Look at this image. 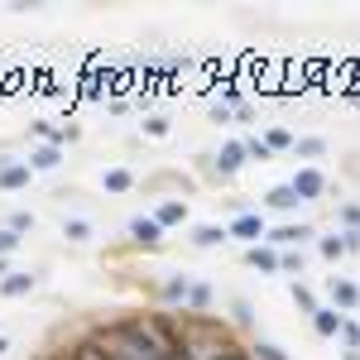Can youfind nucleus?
Returning <instances> with one entry per match:
<instances>
[{
  "mask_svg": "<svg viewBox=\"0 0 360 360\" xmlns=\"http://www.w3.org/2000/svg\"><path fill=\"white\" fill-rule=\"evenodd\" d=\"M356 231H360V226H356Z\"/></svg>",
  "mask_w": 360,
  "mask_h": 360,
  "instance_id": "ea45409f",
  "label": "nucleus"
},
{
  "mask_svg": "<svg viewBox=\"0 0 360 360\" xmlns=\"http://www.w3.org/2000/svg\"><path fill=\"white\" fill-rule=\"evenodd\" d=\"M63 236H68L72 245H86V240L96 236V226L86 221V217H68V221H63Z\"/></svg>",
  "mask_w": 360,
  "mask_h": 360,
  "instance_id": "aec40b11",
  "label": "nucleus"
},
{
  "mask_svg": "<svg viewBox=\"0 0 360 360\" xmlns=\"http://www.w3.org/2000/svg\"><path fill=\"white\" fill-rule=\"evenodd\" d=\"M101 188H106V193H130V188H135V173H130V168H106V173H101Z\"/></svg>",
  "mask_w": 360,
  "mask_h": 360,
  "instance_id": "6ab92c4d",
  "label": "nucleus"
},
{
  "mask_svg": "<svg viewBox=\"0 0 360 360\" xmlns=\"http://www.w3.org/2000/svg\"><path fill=\"white\" fill-rule=\"evenodd\" d=\"M250 356H255V360H293L288 351H283V346L264 341V336H255V341H250Z\"/></svg>",
  "mask_w": 360,
  "mask_h": 360,
  "instance_id": "412c9836",
  "label": "nucleus"
},
{
  "mask_svg": "<svg viewBox=\"0 0 360 360\" xmlns=\"http://www.w3.org/2000/svg\"><path fill=\"white\" fill-rule=\"evenodd\" d=\"M245 154L255 164H269V159H274V149L264 144V135H245Z\"/></svg>",
  "mask_w": 360,
  "mask_h": 360,
  "instance_id": "393cba45",
  "label": "nucleus"
},
{
  "mask_svg": "<svg viewBox=\"0 0 360 360\" xmlns=\"http://www.w3.org/2000/svg\"><path fill=\"white\" fill-rule=\"evenodd\" d=\"M39 288V274H29V269H20V274H10L5 283H0V298H29Z\"/></svg>",
  "mask_w": 360,
  "mask_h": 360,
  "instance_id": "ddd939ff",
  "label": "nucleus"
},
{
  "mask_svg": "<svg viewBox=\"0 0 360 360\" xmlns=\"http://www.w3.org/2000/svg\"><path fill=\"white\" fill-rule=\"evenodd\" d=\"M336 221H341V231H356L360 226V202H341V207H336Z\"/></svg>",
  "mask_w": 360,
  "mask_h": 360,
  "instance_id": "a878e982",
  "label": "nucleus"
},
{
  "mask_svg": "<svg viewBox=\"0 0 360 360\" xmlns=\"http://www.w3.org/2000/svg\"><path fill=\"white\" fill-rule=\"evenodd\" d=\"M341 327H346V312H336V307H317L312 312V332L322 341H341Z\"/></svg>",
  "mask_w": 360,
  "mask_h": 360,
  "instance_id": "9b49d317",
  "label": "nucleus"
},
{
  "mask_svg": "<svg viewBox=\"0 0 360 360\" xmlns=\"http://www.w3.org/2000/svg\"><path fill=\"white\" fill-rule=\"evenodd\" d=\"M5 10L10 15H29V10H39V0H5Z\"/></svg>",
  "mask_w": 360,
  "mask_h": 360,
  "instance_id": "72a5a7b5",
  "label": "nucleus"
},
{
  "mask_svg": "<svg viewBox=\"0 0 360 360\" xmlns=\"http://www.w3.org/2000/svg\"><path fill=\"white\" fill-rule=\"evenodd\" d=\"M5 351H10V336H5V332H0V356H5Z\"/></svg>",
  "mask_w": 360,
  "mask_h": 360,
  "instance_id": "4c0bfd02",
  "label": "nucleus"
},
{
  "mask_svg": "<svg viewBox=\"0 0 360 360\" xmlns=\"http://www.w3.org/2000/svg\"><path fill=\"white\" fill-rule=\"evenodd\" d=\"M159 72H164V77H178V72H188V53H164V58H159Z\"/></svg>",
  "mask_w": 360,
  "mask_h": 360,
  "instance_id": "bb28decb",
  "label": "nucleus"
},
{
  "mask_svg": "<svg viewBox=\"0 0 360 360\" xmlns=\"http://www.w3.org/2000/svg\"><path fill=\"white\" fill-rule=\"evenodd\" d=\"M226 231H231V240H240V245H259L264 236H269V226H264V212H240V217H231L226 221Z\"/></svg>",
  "mask_w": 360,
  "mask_h": 360,
  "instance_id": "7ed1b4c3",
  "label": "nucleus"
},
{
  "mask_svg": "<svg viewBox=\"0 0 360 360\" xmlns=\"http://www.w3.org/2000/svg\"><path fill=\"white\" fill-rule=\"evenodd\" d=\"M197 250H217V245H226L231 240V231L226 226H217V221H202V226H193V236H188Z\"/></svg>",
  "mask_w": 360,
  "mask_h": 360,
  "instance_id": "f8f14e48",
  "label": "nucleus"
},
{
  "mask_svg": "<svg viewBox=\"0 0 360 360\" xmlns=\"http://www.w3.org/2000/svg\"><path fill=\"white\" fill-rule=\"evenodd\" d=\"M259 207H264V212H274V217H293V212L303 207V197L293 193V183H274L269 193L259 197Z\"/></svg>",
  "mask_w": 360,
  "mask_h": 360,
  "instance_id": "423d86ee",
  "label": "nucleus"
},
{
  "mask_svg": "<svg viewBox=\"0 0 360 360\" xmlns=\"http://www.w3.org/2000/svg\"><path fill=\"white\" fill-rule=\"evenodd\" d=\"M264 144H269V149H274V154H288V149H293V144H298V139L288 135V130H269V135H264Z\"/></svg>",
  "mask_w": 360,
  "mask_h": 360,
  "instance_id": "cd10ccee",
  "label": "nucleus"
},
{
  "mask_svg": "<svg viewBox=\"0 0 360 360\" xmlns=\"http://www.w3.org/2000/svg\"><path fill=\"white\" fill-rule=\"evenodd\" d=\"M20 245V236H15V231H10V226H0V255H10V250Z\"/></svg>",
  "mask_w": 360,
  "mask_h": 360,
  "instance_id": "f704fd0d",
  "label": "nucleus"
},
{
  "mask_svg": "<svg viewBox=\"0 0 360 360\" xmlns=\"http://www.w3.org/2000/svg\"><path fill=\"white\" fill-rule=\"evenodd\" d=\"M231 322H236V327H255V303H250V298H240V293H236V298H231Z\"/></svg>",
  "mask_w": 360,
  "mask_h": 360,
  "instance_id": "4be33fe9",
  "label": "nucleus"
},
{
  "mask_svg": "<svg viewBox=\"0 0 360 360\" xmlns=\"http://www.w3.org/2000/svg\"><path fill=\"white\" fill-rule=\"evenodd\" d=\"M212 120H217V125H236V111L221 106V101H212Z\"/></svg>",
  "mask_w": 360,
  "mask_h": 360,
  "instance_id": "473e14b6",
  "label": "nucleus"
},
{
  "mask_svg": "<svg viewBox=\"0 0 360 360\" xmlns=\"http://www.w3.org/2000/svg\"><path fill=\"white\" fill-rule=\"evenodd\" d=\"M341 360H360V351H341Z\"/></svg>",
  "mask_w": 360,
  "mask_h": 360,
  "instance_id": "58836bf2",
  "label": "nucleus"
},
{
  "mask_svg": "<svg viewBox=\"0 0 360 360\" xmlns=\"http://www.w3.org/2000/svg\"><path fill=\"white\" fill-rule=\"evenodd\" d=\"M278 255H283V274H293V283H303L307 255H303V250H278Z\"/></svg>",
  "mask_w": 360,
  "mask_h": 360,
  "instance_id": "5701e85b",
  "label": "nucleus"
},
{
  "mask_svg": "<svg viewBox=\"0 0 360 360\" xmlns=\"http://www.w3.org/2000/svg\"><path fill=\"white\" fill-rule=\"evenodd\" d=\"M125 236H130V245H139V250L164 245V226L154 221V217H130V221H125Z\"/></svg>",
  "mask_w": 360,
  "mask_h": 360,
  "instance_id": "39448f33",
  "label": "nucleus"
},
{
  "mask_svg": "<svg viewBox=\"0 0 360 360\" xmlns=\"http://www.w3.org/2000/svg\"><path fill=\"white\" fill-rule=\"evenodd\" d=\"M293 154L307 159V168H317V159H327V139L322 135H303L298 144H293Z\"/></svg>",
  "mask_w": 360,
  "mask_h": 360,
  "instance_id": "a211bd4d",
  "label": "nucleus"
},
{
  "mask_svg": "<svg viewBox=\"0 0 360 360\" xmlns=\"http://www.w3.org/2000/svg\"><path fill=\"white\" fill-rule=\"evenodd\" d=\"M288 183H293V193L303 197V202H322V193H327V173H322V168H307V164L298 168Z\"/></svg>",
  "mask_w": 360,
  "mask_h": 360,
  "instance_id": "0eeeda50",
  "label": "nucleus"
},
{
  "mask_svg": "<svg viewBox=\"0 0 360 360\" xmlns=\"http://www.w3.org/2000/svg\"><path fill=\"white\" fill-rule=\"evenodd\" d=\"M341 346H346V351H360V322H356V317H346V327H341Z\"/></svg>",
  "mask_w": 360,
  "mask_h": 360,
  "instance_id": "c85d7f7f",
  "label": "nucleus"
},
{
  "mask_svg": "<svg viewBox=\"0 0 360 360\" xmlns=\"http://www.w3.org/2000/svg\"><path fill=\"white\" fill-rule=\"evenodd\" d=\"M293 307H298V312H303V317H312V312H317V293H312V288H307V283H293Z\"/></svg>",
  "mask_w": 360,
  "mask_h": 360,
  "instance_id": "b1692460",
  "label": "nucleus"
},
{
  "mask_svg": "<svg viewBox=\"0 0 360 360\" xmlns=\"http://www.w3.org/2000/svg\"><path fill=\"white\" fill-rule=\"evenodd\" d=\"M221 106H231V111H240V106H245V91H240L236 82H226V86H221Z\"/></svg>",
  "mask_w": 360,
  "mask_h": 360,
  "instance_id": "c756f323",
  "label": "nucleus"
},
{
  "mask_svg": "<svg viewBox=\"0 0 360 360\" xmlns=\"http://www.w3.org/2000/svg\"><path fill=\"white\" fill-rule=\"evenodd\" d=\"M327 298H332L336 312H360V278L332 274V278H327Z\"/></svg>",
  "mask_w": 360,
  "mask_h": 360,
  "instance_id": "20e7f679",
  "label": "nucleus"
},
{
  "mask_svg": "<svg viewBox=\"0 0 360 360\" xmlns=\"http://www.w3.org/2000/svg\"><path fill=\"white\" fill-rule=\"evenodd\" d=\"M154 221L164 226V231H168V226H183V221H188V202H183V197H168V202H159Z\"/></svg>",
  "mask_w": 360,
  "mask_h": 360,
  "instance_id": "2eb2a0df",
  "label": "nucleus"
},
{
  "mask_svg": "<svg viewBox=\"0 0 360 360\" xmlns=\"http://www.w3.org/2000/svg\"><path fill=\"white\" fill-rule=\"evenodd\" d=\"M58 164H63V144H39V149L29 154V168H34V173H53Z\"/></svg>",
  "mask_w": 360,
  "mask_h": 360,
  "instance_id": "4468645a",
  "label": "nucleus"
},
{
  "mask_svg": "<svg viewBox=\"0 0 360 360\" xmlns=\"http://www.w3.org/2000/svg\"><path fill=\"white\" fill-rule=\"evenodd\" d=\"M341 236H346V255H356L360 250V231H341Z\"/></svg>",
  "mask_w": 360,
  "mask_h": 360,
  "instance_id": "e433bc0d",
  "label": "nucleus"
},
{
  "mask_svg": "<svg viewBox=\"0 0 360 360\" xmlns=\"http://www.w3.org/2000/svg\"><path fill=\"white\" fill-rule=\"evenodd\" d=\"M236 125H255V106H250V101L236 111Z\"/></svg>",
  "mask_w": 360,
  "mask_h": 360,
  "instance_id": "c9c22d12",
  "label": "nucleus"
},
{
  "mask_svg": "<svg viewBox=\"0 0 360 360\" xmlns=\"http://www.w3.org/2000/svg\"><path fill=\"white\" fill-rule=\"evenodd\" d=\"M245 264L255 269V274H283V255H278L269 240H259V245L245 250Z\"/></svg>",
  "mask_w": 360,
  "mask_h": 360,
  "instance_id": "6e6552de",
  "label": "nucleus"
},
{
  "mask_svg": "<svg viewBox=\"0 0 360 360\" xmlns=\"http://www.w3.org/2000/svg\"><path fill=\"white\" fill-rule=\"evenodd\" d=\"M317 236H322V231H317L312 221H278V226H269L264 240H269L274 250H303L307 240H317Z\"/></svg>",
  "mask_w": 360,
  "mask_h": 360,
  "instance_id": "f257e3e1",
  "label": "nucleus"
},
{
  "mask_svg": "<svg viewBox=\"0 0 360 360\" xmlns=\"http://www.w3.org/2000/svg\"><path fill=\"white\" fill-rule=\"evenodd\" d=\"M29 178H34L29 159H0V193H20L29 188Z\"/></svg>",
  "mask_w": 360,
  "mask_h": 360,
  "instance_id": "1a4fd4ad",
  "label": "nucleus"
},
{
  "mask_svg": "<svg viewBox=\"0 0 360 360\" xmlns=\"http://www.w3.org/2000/svg\"><path fill=\"white\" fill-rule=\"evenodd\" d=\"M245 164H250V154H245V139H226L221 149L212 154V173H217L221 183H231V178H236V173H240Z\"/></svg>",
  "mask_w": 360,
  "mask_h": 360,
  "instance_id": "f03ea898",
  "label": "nucleus"
},
{
  "mask_svg": "<svg viewBox=\"0 0 360 360\" xmlns=\"http://www.w3.org/2000/svg\"><path fill=\"white\" fill-rule=\"evenodd\" d=\"M10 231H15V236H25V231H34V212H10Z\"/></svg>",
  "mask_w": 360,
  "mask_h": 360,
  "instance_id": "7c9ffc66",
  "label": "nucleus"
},
{
  "mask_svg": "<svg viewBox=\"0 0 360 360\" xmlns=\"http://www.w3.org/2000/svg\"><path fill=\"white\" fill-rule=\"evenodd\" d=\"M193 283H197V278H188V274H168L164 283H159V303H164V307H188Z\"/></svg>",
  "mask_w": 360,
  "mask_h": 360,
  "instance_id": "9d476101",
  "label": "nucleus"
},
{
  "mask_svg": "<svg viewBox=\"0 0 360 360\" xmlns=\"http://www.w3.org/2000/svg\"><path fill=\"white\" fill-rule=\"evenodd\" d=\"M168 130H173V125H168V115H149V120H144V135H154V139H164Z\"/></svg>",
  "mask_w": 360,
  "mask_h": 360,
  "instance_id": "2f4dec72",
  "label": "nucleus"
},
{
  "mask_svg": "<svg viewBox=\"0 0 360 360\" xmlns=\"http://www.w3.org/2000/svg\"><path fill=\"white\" fill-rule=\"evenodd\" d=\"M317 255H322L327 264H341V259H346V236H341V231H327V236H317Z\"/></svg>",
  "mask_w": 360,
  "mask_h": 360,
  "instance_id": "f3484780",
  "label": "nucleus"
},
{
  "mask_svg": "<svg viewBox=\"0 0 360 360\" xmlns=\"http://www.w3.org/2000/svg\"><path fill=\"white\" fill-rule=\"evenodd\" d=\"M212 303H217L212 283H202V278H197L193 293H188V307H183V312H193V317H207V312H212Z\"/></svg>",
  "mask_w": 360,
  "mask_h": 360,
  "instance_id": "dca6fc26",
  "label": "nucleus"
}]
</instances>
